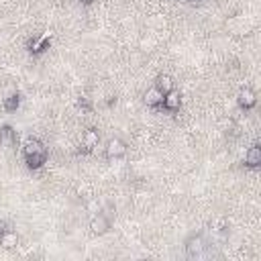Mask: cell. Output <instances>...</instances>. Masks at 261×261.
<instances>
[{"mask_svg": "<svg viewBox=\"0 0 261 261\" xmlns=\"http://www.w3.org/2000/svg\"><path fill=\"white\" fill-rule=\"evenodd\" d=\"M25 163L29 170H41L47 163V149L39 139H29L23 149Z\"/></svg>", "mask_w": 261, "mask_h": 261, "instance_id": "1", "label": "cell"}, {"mask_svg": "<svg viewBox=\"0 0 261 261\" xmlns=\"http://www.w3.org/2000/svg\"><path fill=\"white\" fill-rule=\"evenodd\" d=\"M110 228V222H108V218L104 216V214H92V220H90V231L94 233V235H104L106 231Z\"/></svg>", "mask_w": 261, "mask_h": 261, "instance_id": "2", "label": "cell"}, {"mask_svg": "<svg viewBox=\"0 0 261 261\" xmlns=\"http://www.w3.org/2000/svg\"><path fill=\"white\" fill-rule=\"evenodd\" d=\"M98 141H100V137H98V130L88 128L86 133L82 135L80 151H82V153H90V151H94V147H98Z\"/></svg>", "mask_w": 261, "mask_h": 261, "instance_id": "3", "label": "cell"}, {"mask_svg": "<svg viewBox=\"0 0 261 261\" xmlns=\"http://www.w3.org/2000/svg\"><path fill=\"white\" fill-rule=\"evenodd\" d=\"M104 153H106L108 159H118V157H122L126 153V145L120 139H110L106 143V147H104Z\"/></svg>", "mask_w": 261, "mask_h": 261, "instance_id": "4", "label": "cell"}, {"mask_svg": "<svg viewBox=\"0 0 261 261\" xmlns=\"http://www.w3.org/2000/svg\"><path fill=\"white\" fill-rule=\"evenodd\" d=\"M161 106L166 108V110H170V112H176V110L182 106V96H180V92L172 90V92H168V94H163Z\"/></svg>", "mask_w": 261, "mask_h": 261, "instance_id": "5", "label": "cell"}, {"mask_svg": "<svg viewBox=\"0 0 261 261\" xmlns=\"http://www.w3.org/2000/svg\"><path fill=\"white\" fill-rule=\"evenodd\" d=\"M237 102H239V106H241V108L251 110V108L257 104V96H255V92H253L251 88H243V90L239 92Z\"/></svg>", "mask_w": 261, "mask_h": 261, "instance_id": "6", "label": "cell"}, {"mask_svg": "<svg viewBox=\"0 0 261 261\" xmlns=\"http://www.w3.org/2000/svg\"><path fill=\"white\" fill-rule=\"evenodd\" d=\"M49 43H51V35H49V33H45V35H41V37H37V39H33V41L29 43V51L35 53V55L45 53V51L49 49Z\"/></svg>", "mask_w": 261, "mask_h": 261, "instance_id": "7", "label": "cell"}, {"mask_svg": "<svg viewBox=\"0 0 261 261\" xmlns=\"http://www.w3.org/2000/svg\"><path fill=\"white\" fill-rule=\"evenodd\" d=\"M204 239L202 237H192V239H188V243H186V253H188V257H200L202 255V251H204Z\"/></svg>", "mask_w": 261, "mask_h": 261, "instance_id": "8", "label": "cell"}, {"mask_svg": "<svg viewBox=\"0 0 261 261\" xmlns=\"http://www.w3.org/2000/svg\"><path fill=\"white\" fill-rule=\"evenodd\" d=\"M245 166L247 168H259L261 166V149L257 145H253L245 151Z\"/></svg>", "mask_w": 261, "mask_h": 261, "instance_id": "9", "label": "cell"}, {"mask_svg": "<svg viewBox=\"0 0 261 261\" xmlns=\"http://www.w3.org/2000/svg\"><path fill=\"white\" fill-rule=\"evenodd\" d=\"M0 143L7 145V147H13L17 143V130L11 124L0 126Z\"/></svg>", "mask_w": 261, "mask_h": 261, "instance_id": "10", "label": "cell"}, {"mask_svg": "<svg viewBox=\"0 0 261 261\" xmlns=\"http://www.w3.org/2000/svg\"><path fill=\"white\" fill-rule=\"evenodd\" d=\"M145 104L147 106H161V102H163V92L159 90V88H149L147 92H145Z\"/></svg>", "mask_w": 261, "mask_h": 261, "instance_id": "11", "label": "cell"}, {"mask_svg": "<svg viewBox=\"0 0 261 261\" xmlns=\"http://www.w3.org/2000/svg\"><path fill=\"white\" fill-rule=\"evenodd\" d=\"M0 245H3L5 249H13L19 245V235L15 231H9V228H5L3 233H0Z\"/></svg>", "mask_w": 261, "mask_h": 261, "instance_id": "12", "label": "cell"}, {"mask_svg": "<svg viewBox=\"0 0 261 261\" xmlns=\"http://www.w3.org/2000/svg\"><path fill=\"white\" fill-rule=\"evenodd\" d=\"M155 88H159L163 94H168V92L174 90V80H172L170 76H166V74H161V76L157 78V82H155Z\"/></svg>", "mask_w": 261, "mask_h": 261, "instance_id": "13", "label": "cell"}, {"mask_svg": "<svg viewBox=\"0 0 261 261\" xmlns=\"http://www.w3.org/2000/svg\"><path fill=\"white\" fill-rule=\"evenodd\" d=\"M19 106H21V96L19 94H13V96L5 98V110L7 112H15Z\"/></svg>", "mask_w": 261, "mask_h": 261, "instance_id": "14", "label": "cell"}, {"mask_svg": "<svg viewBox=\"0 0 261 261\" xmlns=\"http://www.w3.org/2000/svg\"><path fill=\"white\" fill-rule=\"evenodd\" d=\"M86 210H88L90 214H98V212H100V202H98V200H90V202L86 204Z\"/></svg>", "mask_w": 261, "mask_h": 261, "instance_id": "15", "label": "cell"}, {"mask_svg": "<svg viewBox=\"0 0 261 261\" xmlns=\"http://www.w3.org/2000/svg\"><path fill=\"white\" fill-rule=\"evenodd\" d=\"M80 106H82L84 110H90V100H88L86 96H82V100H80Z\"/></svg>", "mask_w": 261, "mask_h": 261, "instance_id": "16", "label": "cell"}, {"mask_svg": "<svg viewBox=\"0 0 261 261\" xmlns=\"http://www.w3.org/2000/svg\"><path fill=\"white\" fill-rule=\"evenodd\" d=\"M84 3H86V5H90V3H94V0H84Z\"/></svg>", "mask_w": 261, "mask_h": 261, "instance_id": "17", "label": "cell"}, {"mask_svg": "<svg viewBox=\"0 0 261 261\" xmlns=\"http://www.w3.org/2000/svg\"><path fill=\"white\" fill-rule=\"evenodd\" d=\"M3 231H5V228H3V224H0V233H3Z\"/></svg>", "mask_w": 261, "mask_h": 261, "instance_id": "18", "label": "cell"}]
</instances>
